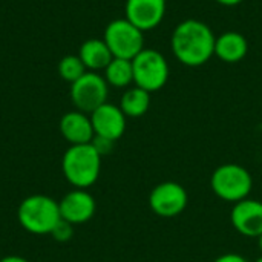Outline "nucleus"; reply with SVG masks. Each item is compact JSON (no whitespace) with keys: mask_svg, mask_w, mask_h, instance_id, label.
<instances>
[{"mask_svg":"<svg viewBox=\"0 0 262 262\" xmlns=\"http://www.w3.org/2000/svg\"><path fill=\"white\" fill-rule=\"evenodd\" d=\"M109 84L98 72L88 71L83 77L71 84V100L77 111L92 114L101 104L107 103Z\"/></svg>","mask_w":262,"mask_h":262,"instance_id":"obj_7","label":"nucleus"},{"mask_svg":"<svg viewBox=\"0 0 262 262\" xmlns=\"http://www.w3.org/2000/svg\"><path fill=\"white\" fill-rule=\"evenodd\" d=\"M0 262H29L26 258H21V256H17V255H11V256H5L2 258Z\"/></svg>","mask_w":262,"mask_h":262,"instance_id":"obj_22","label":"nucleus"},{"mask_svg":"<svg viewBox=\"0 0 262 262\" xmlns=\"http://www.w3.org/2000/svg\"><path fill=\"white\" fill-rule=\"evenodd\" d=\"M210 187L220 200L235 204L249 198L253 187V178L246 167L227 163L213 170Z\"/></svg>","mask_w":262,"mask_h":262,"instance_id":"obj_4","label":"nucleus"},{"mask_svg":"<svg viewBox=\"0 0 262 262\" xmlns=\"http://www.w3.org/2000/svg\"><path fill=\"white\" fill-rule=\"evenodd\" d=\"M249 52V41L246 35L238 31H226L216 35L215 40V55L229 64L239 63L246 58Z\"/></svg>","mask_w":262,"mask_h":262,"instance_id":"obj_14","label":"nucleus"},{"mask_svg":"<svg viewBox=\"0 0 262 262\" xmlns=\"http://www.w3.org/2000/svg\"><path fill=\"white\" fill-rule=\"evenodd\" d=\"M18 224L32 235H51L61 220L58 201L46 195H31L17 209Z\"/></svg>","mask_w":262,"mask_h":262,"instance_id":"obj_3","label":"nucleus"},{"mask_svg":"<svg viewBox=\"0 0 262 262\" xmlns=\"http://www.w3.org/2000/svg\"><path fill=\"white\" fill-rule=\"evenodd\" d=\"M126 115L112 103H104L91 114V121L94 134L112 141H117L123 137L126 130Z\"/></svg>","mask_w":262,"mask_h":262,"instance_id":"obj_12","label":"nucleus"},{"mask_svg":"<svg viewBox=\"0 0 262 262\" xmlns=\"http://www.w3.org/2000/svg\"><path fill=\"white\" fill-rule=\"evenodd\" d=\"M52 238L58 243H68L74 235V226L64 220H60L51 232Z\"/></svg>","mask_w":262,"mask_h":262,"instance_id":"obj_19","label":"nucleus"},{"mask_svg":"<svg viewBox=\"0 0 262 262\" xmlns=\"http://www.w3.org/2000/svg\"><path fill=\"white\" fill-rule=\"evenodd\" d=\"M61 220L71 223L72 226L84 224L95 215V200L84 189H74L68 192L58 203Z\"/></svg>","mask_w":262,"mask_h":262,"instance_id":"obj_10","label":"nucleus"},{"mask_svg":"<svg viewBox=\"0 0 262 262\" xmlns=\"http://www.w3.org/2000/svg\"><path fill=\"white\" fill-rule=\"evenodd\" d=\"M144 32L127 18L112 20L103 34V40L111 49L114 58L134 60L144 49Z\"/></svg>","mask_w":262,"mask_h":262,"instance_id":"obj_6","label":"nucleus"},{"mask_svg":"<svg viewBox=\"0 0 262 262\" xmlns=\"http://www.w3.org/2000/svg\"><path fill=\"white\" fill-rule=\"evenodd\" d=\"M230 221L233 229L247 238H259L262 235V203L256 200H243L233 204Z\"/></svg>","mask_w":262,"mask_h":262,"instance_id":"obj_11","label":"nucleus"},{"mask_svg":"<svg viewBox=\"0 0 262 262\" xmlns=\"http://www.w3.org/2000/svg\"><path fill=\"white\" fill-rule=\"evenodd\" d=\"M104 80L109 86L123 89L134 83V68L132 60L112 58V61L104 69Z\"/></svg>","mask_w":262,"mask_h":262,"instance_id":"obj_17","label":"nucleus"},{"mask_svg":"<svg viewBox=\"0 0 262 262\" xmlns=\"http://www.w3.org/2000/svg\"><path fill=\"white\" fill-rule=\"evenodd\" d=\"M150 107V92L134 86L129 88L120 100V109L129 118H140L143 117Z\"/></svg>","mask_w":262,"mask_h":262,"instance_id":"obj_16","label":"nucleus"},{"mask_svg":"<svg viewBox=\"0 0 262 262\" xmlns=\"http://www.w3.org/2000/svg\"><path fill=\"white\" fill-rule=\"evenodd\" d=\"M88 72L86 66L83 64L81 58L78 55H66L60 60L58 63V74L60 77L68 81V83H74L77 81L80 77H83Z\"/></svg>","mask_w":262,"mask_h":262,"instance_id":"obj_18","label":"nucleus"},{"mask_svg":"<svg viewBox=\"0 0 262 262\" xmlns=\"http://www.w3.org/2000/svg\"><path fill=\"white\" fill-rule=\"evenodd\" d=\"M258 239V247H259V250H261V253H262V235L259 236V238H256Z\"/></svg>","mask_w":262,"mask_h":262,"instance_id":"obj_24","label":"nucleus"},{"mask_svg":"<svg viewBox=\"0 0 262 262\" xmlns=\"http://www.w3.org/2000/svg\"><path fill=\"white\" fill-rule=\"evenodd\" d=\"M216 35L203 20L187 18L180 21L170 35L173 57L184 66L198 68L215 55Z\"/></svg>","mask_w":262,"mask_h":262,"instance_id":"obj_1","label":"nucleus"},{"mask_svg":"<svg viewBox=\"0 0 262 262\" xmlns=\"http://www.w3.org/2000/svg\"><path fill=\"white\" fill-rule=\"evenodd\" d=\"M213 262H249L244 256L238 255V253H226L221 255L220 258H216Z\"/></svg>","mask_w":262,"mask_h":262,"instance_id":"obj_21","label":"nucleus"},{"mask_svg":"<svg viewBox=\"0 0 262 262\" xmlns=\"http://www.w3.org/2000/svg\"><path fill=\"white\" fill-rule=\"evenodd\" d=\"M78 57L81 58L86 69L91 71V72L104 71L106 66L114 58L111 49L107 48V45H106V41L103 38H89V40H86L80 46Z\"/></svg>","mask_w":262,"mask_h":262,"instance_id":"obj_15","label":"nucleus"},{"mask_svg":"<svg viewBox=\"0 0 262 262\" xmlns=\"http://www.w3.org/2000/svg\"><path fill=\"white\" fill-rule=\"evenodd\" d=\"M114 144H115V141L107 140V138H103V137H97V135H95L94 140H92V146L97 149V152H98L101 157L111 154L112 149H114Z\"/></svg>","mask_w":262,"mask_h":262,"instance_id":"obj_20","label":"nucleus"},{"mask_svg":"<svg viewBox=\"0 0 262 262\" xmlns=\"http://www.w3.org/2000/svg\"><path fill=\"white\" fill-rule=\"evenodd\" d=\"M215 2L223 5V6H236V5L243 3L244 0H215Z\"/></svg>","mask_w":262,"mask_h":262,"instance_id":"obj_23","label":"nucleus"},{"mask_svg":"<svg viewBox=\"0 0 262 262\" xmlns=\"http://www.w3.org/2000/svg\"><path fill=\"white\" fill-rule=\"evenodd\" d=\"M60 134L71 146L92 143L95 137L91 117L81 111H71L61 117Z\"/></svg>","mask_w":262,"mask_h":262,"instance_id":"obj_13","label":"nucleus"},{"mask_svg":"<svg viewBox=\"0 0 262 262\" xmlns=\"http://www.w3.org/2000/svg\"><path fill=\"white\" fill-rule=\"evenodd\" d=\"M61 170L75 189H88L100 177L101 155L92 143L69 146L61 158Z\"/></svg>","mask_w":262,"mask_h":262,"instance_id":"obj_2","label":"nucleus"},{"mask_svg":"<svg viewBox=\"0 0 262 262\" xmlns=\"http://www.w3.org/2000/svg\"><path fill=\"white\" fill-rule=\"evenodd\" d=\"M189 203L186 189L175 181H164L155 186L149 195L152 212L161 218H175L181 215Z\"/></svg>","mask_w":262,"mask_h":262,"instance_id":"obj_8","label":"nucleus"},{"mask_svg":"<svg viewBox=\"0 0 262 262\" xmlns=\"http://www.w3.org/2000/svg\"><path fill=\"white\" fill-rule=\"evenodd\" d=\"M255 262H262V256H261V258H258V259H256Z\"/></svg>","mask_w":262,"mask_h":262,"instance_id":"obj_25","label":"nucleus"},{"mask_svg":"<svg viewBox=\"0 0 262 262\" xmlns=\"http://www.w3.org/2000/svg\"><path fill=\"white\" fill-rule=\"evenodd\" d=\"M134 83L135 86L147 91L157 92L167 84L170 68L166 57L152 48H144L134 60Z\"/></svg>","mask_w":262,"mask_h":262,"instance_id":"obj_5","label":"nucleus"},{"mask_svg":"<svg viewBox=\"0 0 262 262\" xmlns=\"http://www.w3.org/2000/svg\"><path fill=\"white\" fill-rule=\"evenodd\" d=\"M166 9L167 0H126L124 18L146 32L161 25L166 17Z\"/></svg>","mask_w":262,"mask_h":262,"instance_id":"obj_9","label":"nucleus"}]
</instances>
